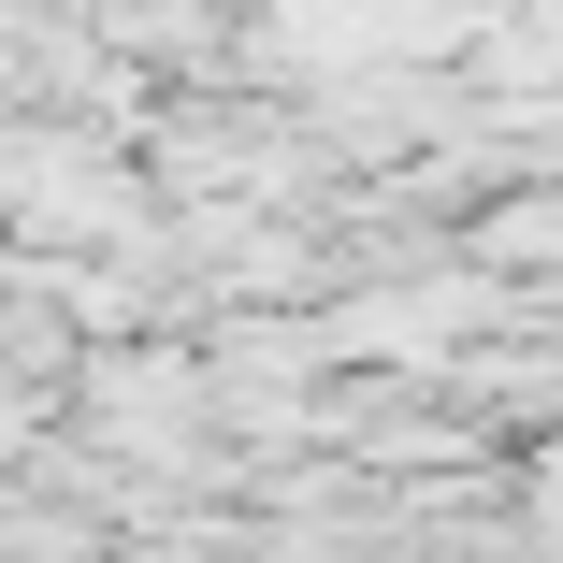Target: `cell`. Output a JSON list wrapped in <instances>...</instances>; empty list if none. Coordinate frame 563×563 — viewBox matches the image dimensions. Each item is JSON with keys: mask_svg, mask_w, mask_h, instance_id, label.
Returning <instances> with one entry per match:
<instances>
[{"mask_svg": "<svg viewBox=\"0 0 563 563\" xmlns=\"http://www.w3.org/2000/svg\"><path fill=\"white\" fill-rule=\"evenodd\" d=\"M477 261H549V202H492V232H477Z\"/></svg>", "mask_w": 563, "mask_h": 563, "instance_id": "1", "label": "cell"}]
</instances>
